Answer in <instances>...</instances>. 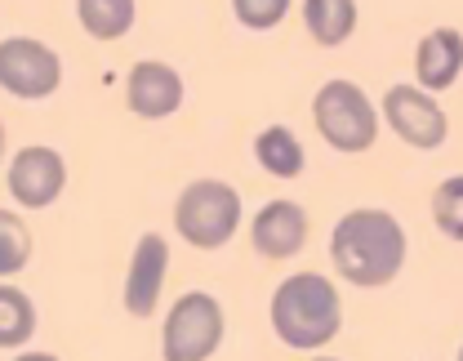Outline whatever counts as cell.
<instances>
[{
  "mask_svg": "<svg viewBox=\"0 0 463 361\" xmlns=\"http://www.w3.org/2000/svg\"><path fill=\"white\" fill-rule=\"evenodd\" d=\"M174 228L196 250H223L241 228V196L223 179H196L174 201Z\"/></svg>",
  "mask_w": 463,
  "mask_h": 361,
  "instance_id": "obj_3",
  "label": "cell"
},
{
  "mask_svg": "<svg viewBox=\"0 0 463 361\" xmlns=\"http://www.w3.org/2000/svg\"><path fill=\"white\" fill-rule=\"evenodd\" d=\"M432 223L450 241H463V175L437 183V192H432Z\"/></svg>",
  "mask_w": 463,
  "mask_h": 361,
  "instance_id": "obj_18",
  "label": "cell"
},
{
  "mask_svg": "<svg viewBox=\"0 0 463 361\" xmlns=\"http://www.w3.org/2000/svg\"><path fill=\"white\" fill-rule=\"evenodd\" d=\"M232 14H236L245 27L268 32V27H277L289 14V0H232Z\"/></svg>",
  "mask_w": 463,
  "mask_h": 361,
  "instance_id": "obj_19",
  "label": "cell"
},
{
  "mask_svg": "<svg viewBox=\"0 0 463 361\" xmlns=\"http://www.w3.org/2000/svg\"><path fill=\"white\" fill-rule=\"evenodd\" d=\"M272 330L294 353H317L344 330V299L330 277L294 272L272 295Z\"/></svg>",
  "mask_w": 463,
  "mask_h": 361,
  "instance_id": "obj_2",
  "label": "cell"
},
{
  "mask_svg": "<svg viewBox=\"0 0 463 361\" xmlns=\"http://www.w3.org/2000/svg\"><path fill=\"white\" fill-rule=\"evenodd\" d=\"M317 361H339V357H317Z\"/></svg>",
  "mask_w": 463,
  "mask_h": 361,
  "instance_id": "obj_21",
  "label": "cell"
},
{
  "mask_svg": "<svg viewBox=\"0 0 463 361\" xmlns=\"http://www.w3.org/2000/svg\"><path fill=\"white\" fill-rule=\"evenodd\" d=\"M463 71V32L455 27H437L419 41L414 50V76H419V90L437 94V90H450Z\"/></svg>",
  "mask_w": 463,
  "mask_h": 361,
  "instance_id": "obj_12",
  "label": "cell"
},
{
  "mask_svg": "<svg viewBox=\"0 0 463 361\" xmlns=\"http://www.w3.org/2000/svg\"><path fill=\"white\" fill-rule=\"evenodd\" d=\"M5 187H9L14 205H23V210H50L58 196H62V187H67V161H62V152L45 147V143H32V147L14 152Z\"/></svg>",
  "mask_w": 463,
  "mask_h": 361,
  "instance_id": "obj_8",
  "label": "cell"
},
{
  "mask_svg": "<svg viewBox=\"0 0 463 361\" xmlns=\"http://www.w3.org/2000/svg\"><path fill=\"white\" fill-rule=\"evenodd\" d=\"M125 103L129 112L143 120H165L183 108V76L174 71L170 62L143 59L129 67L125 76Z\"/></svg>",
  "mask_w": 463,
  "mask_h": 361,
  "instance_id": "obj_10",
  "label": "cell"
},
{
  "mask_svg": "<svg viewBox=\"0 0 463 361\" xmlns=\"http://www.w3.org/2000/svg\"><path fill=\"white\" fill-rule=\"evenodd\" d=\"M250 241L263 259H294L307 245V210L298 201H268L250 223Z\"/></svg>",
  "mask_w": 463,
  "mask_h": 361,
  "instance_id": "obj_11",
  "label": "cell"
},
{
  "mask_svg": "<svg viewBox=\"0 0 463 361\" xmlns=\"http://www.w3.org/2000/svg\"><path fill=\"white\" fill-rule=\"evenodd\" d=\"M76 18L80 27L94 36V41H120L134 18H138V5L134 0H80L76 5Z\"/></svg>",
  "mask_w": 463,
  "mask_h": 361,
  "instance_id": "obj_15",
  "label": "cell"
},
{
  "mask_svg": "<svg viewBox=\"0 0 463 361\" xmlns=\"http://www.w3.org/2000/svg\"><path fill=\"white\" fill-rule=\"evenodd\" d=\"M303 23L317 45L335 50L356 32V5L352 0H303Z\"/></svg>",
  "mask_w": 463,
  "mask_h": 361,
  "instance_id": "obj_14",
  "label": "cell"
},
{
  "mask_svg": "<svg viewBox=\"0 0 463 361\" xmlns=\"http://www.w3.org/2000/svg\"><path fill=\"white\" fill-rule=\"evenodd\" d=\"M0 85L14 94V99H50L58 85H62V59L45 41H32V36H5L0 41Z\"/></svg>",
  "mask_w": 463,
  "mask_h": 361,
  "instance_id": "obj_6",
  "label": "cell"
},
{
  "mask_svg": "<svg viewBox=\"0 0 463 361\" xmlns=\"http://www.w3.org/2000/svg\"><path fill=\"white\" fill-rule=\"evenodd\" d=\"M32 259V233L23 228V219L14 210L0 214V277L9 281L14 272H23Z\"/></svg>",
  "mask_w": 463,
  "mask_h": 361,
  "instance_id": "obj_17",
  "label": "cell"
},
{
  "mask_svg": "<svg viewBox=\"0 0 463 361\" xmlns=\"http://www.w3.org/2000/svg\"><path fill=\"white\" fill-rule=\"evenodd\" d=\"M330 259L344 281L361 290H379L397 281V272L405 268V228L397 223V214L374 205L347 210L330 233Z\"/></svg>",
  "mask_w": 463,
  "mask_h": 361,
  "instance_id": "obj_1",
  "label": "cell"
},
{
  "mask_svg": "<svg viewBox=\"0 0 463 361\" xmlns=\"http://www.w3.org/2000/svg\"><path fill=\"white\" fill-rule=\"evenodd\" d=\"M165 272H170V245L161 233H143L134 254H129V272H125V312L129 317H152L161 290H165Z\"/></svg>",
  "mask_w": 463,
  "mask_h": 361,
  "instance_id": "obj_9",
  "label": "cell"
},
{
  "mask_svg": "<svg viewBox=\"0 0 463 361\" xmlns=\"http://www.w3.org/2000/svg\"><path fill=\"white\" fill-rule=\"evenodd\" d=\"M455 361H463V348H459V357H455Z\"/></svg>",
  "mask_w": 463,
  "mask_h": 361,
  "instance_id": "obj_22",
  "label": "cell"
},
{
  "mask_svg": "<svg viewBox=\"0 0 463 361\" xmlns=\"http://www.w3.org/2000/svg\"><path fill=\"white\" fill-rule=\"evenodd\" d=\"M223 303L205 290H187L174 299L165 330H161V361H210L223 344Z\"/></svg>",
  "mask_w": 463,
  "mask_h": 361,
  "instance_id": "obj_5",
  "label": "cell"
},
{
  "mask_svg": "<svg viewBox=\"0 0 463 361\" xmlns=\"http://www.w3.org/2000/svg\"><path fill=\"white\" fill-rule=\"evenodd\" d=\"M32 330H36V303L18 286H0V348L27 344Z\"/></svg>",
  "mask_w": 463,
  "mask_h": 361,
  "instance_id": "obj_16",
  "label": "cell"
},
{
  "mask_svg": "<svg viewBox=\"0 0 463 361\" xmlns=\"http://www.w3.org/2000/svg\"><path fill=\"white\" fill-rule=\"evenodd\" d=\"M383 117H388V129L419 152H437L450 134V120L441 112V103L419 85H392L383 94Z\"/></svg>",
  "mask_w": 463,
  "mask_h": 361,
  "instance_id": "obj_7",
  "label": "cell"
},
{
  "mask_svg": "<svg viewBox=\"0 0 463 361\" xmlns=\"http://www.w3.org/2000/svg\"><path fill=\"white\" fill-rule=\"evenodd\" d=\"M14 361H58L54 353H23V357H14Z\"/></svg>",
  "mask_w": 463,
  "mask_h": 361,
  "instance_id": "obj_20",
  "label": "cell"
},
{
  "mask_svg": "<svg viewBox=\"0 0 463 361\" xmlns=\"http://www.w3.org/2000/svg\"><path fill=\"white\" fill-rule=\"evenodd\" d=\"M312 120H317V134L347 157L370 152L379 138V112L365 99V90L352 81H326L312 99Z\"/></svg>",
  "mask_w": 463,
  "mask_h": 361,
  "instance_id": "obj_4",
  "label": "cell"
},
{
  "mask_svg": "<svg viewBox=\"0 0 463 361\" xmlns=\"http://www.w3.org/2000/svg\"><path fill=\"white\" fill-rule=\"evenodd\" d=\"M254 161H259L263 175H272V179H298L303 166H307L298 134L286 129V125H268V129L254 138Z\"/></svg>",
  "mask_w": 463,
  "mask_h": 361,
  "instance_id": "obj_13",
  "label": "cell"
}]
</instances>
